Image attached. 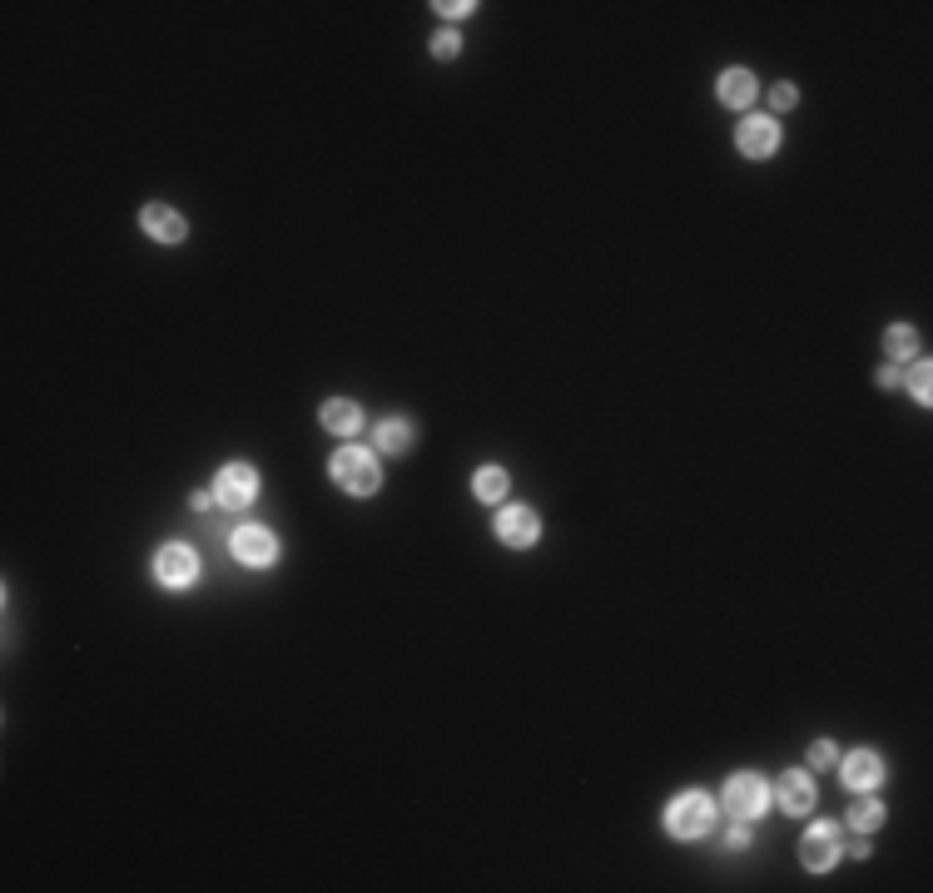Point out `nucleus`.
<instances>
[{
    "label": "nucleus",
    "mask_w": 933,
    "mask_h": 893,
    "mask_svg": "<svg viewBox=\"0 0 933 893\" xmlns=\"http://www.w3.org/2000/svg\"><path fill=\"white\" fill-rule=\"evenodd\" d=\"M715 829V799L705 789H685L666 804V834L675 839H705Z\"/></svg>",
    "instance_id": "obj_1"
},
{
    "label": "nucleus",
    "mask_w": 933,
    "mask_h": 893,
    "mask_svg": "<svg viewBox=\"0 0 933 893\" xmlns=\"http://www.w3.org/2000/svg\"><path fill=\"white\" fill-rule=\"evenodd\" d=\"M333 482H338L343 492H353V497H373L378 482H383L378 457L363 452V447H343V452L333 457Z\"/></svg>",
    "instance_id": "obj_2"
},
{
    "label": "nucleus",
    "mask_w": 933,
    "mask_h": 893,
    "mask_svg": "<svg viewBox=\"0 0 933 893\" xmlns=\"http://www.w3.org/2000/svg\"><path fill=\"white\" fill-rule=\"evenodd\" d=\"M839 844H844V829H839L834 819H814V824H809V834H804V844H800V864L809 869V874L834 869Z\"/></svg>",
    "instance_id": "obj_3"
},
{
    "label": "nucleus",
    "mask_w": 933,
    "mask_h": 893,
    "mask_svg": "<svg viewBox=\"0 0 933 893\" xmlns=\"http://www.w3.org/2000/svg\"><path fill=\"white\" fill-rule=\"evenodd\" d=\"M770 809V784L760 774H730L725 779V814L735 819H755Z\"/></svg>",
    "instance_id": "obj_4"
},
{
    "label": "nucleus",
    "mask_w": 933,
    "mask_h": 893,
    "mask_svg": "<svg viewBox=\"0 0 933 893\" xmlns=\"http://www.w3.org/2000/svg\"><path fill=\"white\" fill-rule=\"evenodd\" d=\"M259 497V472L249 462H229L219 477H214V502L219 507H249Z\"/></svg>",
    "instance_id": "obj_5"
},
{
    "label": "nucleus",
    "mask_w": 933,
    "mask_h": 893,
    "mask_svg": "<svg viewBox=\"0 0 933 893\" xmlns=\"http://www.w3.org/2000/svg\"><path fill=\"white\" fill-rule=\"evenodd\" d=\"M229 546H234V556H239L244 566H254V571H264V566L278 561V541H273L268 526H239Z\"/></svg>",
    "instance_id": "obj_6"
},
{
    "label": "nucleus",
    "mask_w": 933,
    "mask_h": 893,
    "mask_svg": "<svg viewBox=\"0 0 933 893\" xmlns=\"http://www.w3.org/2000/svg\"><path fill=\"white\" fill-rule=\"evenodd\" d=\"M154 576H159L164 586H189V581L199 576V556H194L184 541H169V546H159V556H154Z\"/></svg>",
    "instance_id": "obj_7"
},
{
    "label": "nucleus",
    "mask_w": 933,
    "mask_h": 893,
    "mask_svg": "<svg viewBox=\"0 0 933 893\" xmlns=\"http://www.w3.org/2000/svg\"><path fill=\"white\" fill-rule=\"evenodd\" d=\"M735 149H740L745 159H770V154L780 149V129H775V120H770V115L745 120V125L735 129Z\"/></svg>",
    "instance_id": "obj_8"
},
{
    "label": "nucleus",
    "mask_w": 933,
    "mask_h": 893,
    "mask_svg": "<svg viewBox=\"0 0 933 893\" xmlns=\"http://www.w3.org/2000/svg\"><path fill=\"white\" fill-rule=\"evenodd\" d=\"M139 229H144L154 244H184V234H189V224H184L169 204H144V209H139Z\"/></svg>",
    "instance_id": "obj_9"
},
{
    "label": "nucleus",
    "mask_w": 933,
    "mask_h": 893,
    "mask_svg": "<svg viewBox=\"0 0 933 893\" xmlns=\"http://www.w3.org/2000/svg\"><path fill=\"white\" fill-rule=\"evenodd\" d=\"M536 536H541V521H536L532 507H502V516H497V541H507V546H532Z\"/></svg>",
    "instance_id": "obj_10"
},
{
    "label": "nucleus",
    "mask_w": 933,
    "mask_h": 893,
    "mask_svg": "<svg viewBox=\"0 0 933 893\" xmlns=\"http://www.w3.org/2000/svg\"><path fill=\"white\" fill-rule=\"evenodd\" d=\"M839 774H844V784H849L854 794H869V789L884 779V760H879L874 750H854V755L844 760V769H839Z\"/></svg>",
    "instance_id": "obj_11"
},
{
    "label": "nucleus",
    "mask_w": 933,
    "mask_h": 893,
    "mask_svg": "<svg viewBox=\"0 0 933 893\" xmlns=\"http://www.w3.org/2000/svg\"><path fill=\"white\" fill-rule=\"evenodd\" d=\"M775 799H780V809L785 814H809L814 809V779L809 774H780V784H775Z\"/></svg>",
    "instance_id": "obj_12"
},
{
    "label": "nucleus",
    "mask_w": 933,
    "mask_h": 893,
    "mask_svg": "<svg viewBox=\"0 0 933 893\" xmlns=\"http://www.w3.org/2000/svg\"><path fill=\"white\" fill-rule=\"evenodd\" d=\"M323 427H328L333 437H353V432L363 427V412H358L348 397H328V402H323Z\"/></svg>",
    "instance_id": "obj_13"
},
{
    "label": "nucleus",
    "mask_w": 933,
    "mask_h": 893,
    "mask_svg": "<svg viewBox=\"0 0 933 893\" xmlns=\"http://www.w3.org/2000/svg\"><path fill=\"white\" fill-rule=\"evenodd\" d=\"M720 100H725L730 110H745V105L755 100V75H750V70H725V75H720Z\"/></svg>",
    "instance_id": "obj_14"
},
{
    "label": "nucleus",
    "mask_w": 933,
    "mask_h": 893,
    "mask_svg": "<svg viewBox=\"0 0 933 893\" xmlns=\"http://www.w3.org/2000/svg\"><path fill=\"white\" fill-rule=\"evenodd\" d=\"M884 353H889L894 363H909V358L919 353V333H914L909 323H894V328L884 333Z\"/></svg>",
    "instance_id": "obj_15"
},
{
    "label": "nucleus",
    "mask_w": 933,
    "mask_h": 893,
    "mask_svg": "<svg viewBox=\"0 0 933 893\" xmlns=\"http://www.w3.org/2000/svg\"><path fill=\"white\" fill-rule=\"evenodd\" d=\"M879 824H884V804H879V799H869V794H859V799L849 804V829L874 834Z\"/></svg>",
    "instance_id": "obj_16"
},
{
    "label": "nucleus",
    "mask_w": 933,
    "mask_h": 893,
    "mask_svg": "<svg viewBox=\"0 0 933 893\" xmlns=\"http://www.w3.org/2000/svg\"><path fill=\"white\" fill-rule=\"evenodd\" d=\"M373 437H378L383 452H407V447H412V422H402V417H383Z\"/></svg>",
    "instance_id": "obj_17"
},
{
    "label": "nucleus",
    "mask_w": 933,
    "mask_h": 893,
    "mask_svg": "<svg viewBox=\"0 0 933 893\" xmlns=\"http://www.w3.org/2000/svg\"><path fill=\"white\" fill-rule=\"evenodd\" d=\"M472 487H477V497H482V502H502L512 482H507V472H502V467H482V472L472 477Z\"/></svg>",
    "instance_id": "obj_18"
},
{
    "label": "nucleus",
    "mask_w": 933,
    "mask_h": 893,
    "mask_svg": "<svg viewBox=\"0 0 933 893\" xmlns=\"http://www.w3.org/2000/svg\"><path fill=\"white\" fill-rule=\"evenodd\" d=\"M720 839H725V849H745L750 844V829H745V819H725V829H720Z\"/></svg>",
    "instance_id": "obj_19"
},
{
    "label": "nucleus",
    "mask_w": 933,
    "mask_h": 893,
    "mask_svg": "<svg viewBox=\"0 0 933 893\" xmlns=\"http://www.w3.org/2000/svg\"><path fill=\"white\" fill-rule=\"evenodd\" d=\"M834 755H839V750H834L829 740H814V745H809V765H814V769L834 765Z\"/></svg>",
    "instance_id": "obj_20"
},
{
    "label": "nucleus",
    "mask_w": 933,
    "mask_h": 893,
    "mask_svg": "<svg viewBox=\"0 0 933 893\" xmlns=\"http://www.w3.org/2000/svg\"><path fill=\"white\" fill-rule=\"evenodd\" d=\"M457 50H462V45H457V35H452V30H442V35L432 40V55H437V60H452Z\"/></svg>",
    "instance_id": "obj_21"
},
{
    "label": "nucleus",
    "mask_w": 933,
    "mask_h": 893,
    "mask_svg": "<svg viewBox=\"0 0 933 893\" xmlns=\"http://www.w3.org/2000/svg\"><path fill=\"white\" fill-rule=\"evenodd\" d=\"M770 100H775V110H795L800 90H795V85H775V90H770Z\"/></svg>",
    "instance_id": "obj_22"
},
{
    "label": "nucleus",
    "mask_w": 933,
    "mask_h": 893,
    "mask_svg": "<svg viewBox=\"0 0 933 893\" xmlns=\"http://www.w3.org/2000/svg\"><path fill=\"white\" fill-rule=\"evenodd\" d=\"M914 397L929 407V363H919V368H914Z\"/></svg>",
    "instance_id": "obj_23"
},
{
    "label": "nucleus",
    "mask_w": 933,
    "mask_h": 893,
    "mask_svg": "<svg viewBox=\"0 0 933 893\" xmlns=\"http://www.w3.org/2000/svg\"><path fill=\"white\" fill-rule=\"evenodd\" d=\"M432 10H442V15H447V20H462V15H472V10H477V5H472V0H467V5H432Z\"/></svg>",
    "instance_id": "obj_24"
},
{
    "label": "nucleus",
    "mask_w": 933,
    "mask_h": 893,
    "mask_svg": "<svg viewBox=\"0 0 933 893\" xmlns=\"http://www.w3.org/2000/svg\"><path fill=\"white\" fill-rule=\"evenodd\" d=\"M879 387H899V368H884V373H879Z\"/></svg>",
    "instance_id": "obj_25"
}]
</instances>
